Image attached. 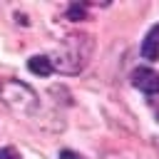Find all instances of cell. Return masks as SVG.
<instances>
[{
	"label": "cell",
	"instance_id": "6da1fadb",
	"mask_svg": "<svg viewBox=\"0 0 159 159\" xmlns=\"http://www.w3.org/2000/svg\"><path fill=\"white\" fill-rule=\"evenodd\" d=\"M92 52H94L92 35L70 32L65 40H60V45L50 55V65H52V70H57L62 75H80L87 67Z\"/></svg>",
	"mask_w": 159,
	"mask_h": 159
},
{
	"label": "cell",
	"instance_id": "7a4b0ae2",
	"mask_svg": "<svg viewBox=\"0 0 159 159\" xmlns=\"http://www.w3.org/2000/svg\"><path fill=\"white\" fill-rule=\"evenodd\" d=\"M0 99L7 109H12L15 114H22V117H32L40 109L37 92L20 80H0Z\"/></svg>",
	"mask_w": 159,
	"mask_h": 159
},
{
	"label": "cell",
	"instance_id": "3957f363",
	"mask_svg": "<svg viewBox=\"0 0 159 159\" xmlns=\"http://www.w3.org/2000/svg\"><path fill=\"white\" fill-rule=\"evenodd\" d=\"M132 84L144 94H159V72L152 67H137L132 72Z\"/></svg>",
	"mask_w": 159,
	"mask_h": 159
},
{
	"label": "cell",
	"instance_id": "277c9868",
	"mask_svg": "<svg viewBox=\"0 0 159 159\" xmlns=\"http://www.w3.org/2000/svg\"><path fill=\"white\" fill-rule=\"evenodd\" d=\"M142 57L144 60H159V25H152L142 42Z\"/></svg>",
	"mask_w": 159,
	"mask_h": 159
},
{
	"label": "cell",
	"instance_id": "5b68a950",
	"mask_svg": "<svg viewBox=\"0 0 159 159\" xmlns=\"http://www.w3.org/2000/svg\"><path fill=\"white\" fill-rule=\"evenodd\" d=\"M27 67L32 75H40V77H47L52 72V65H50V57L47 55H32L27 60Z\"/></svg>",
	"mask_w": 159,
	"mask_h": 159
},
{
	"label": "cell",
	"instance_id": "8992f818",
	"mask_svg": "<svg viewBox=\"0 0 159 159\" xmlns=\"http://www.w3.org/2000/svg\"><path fill=\"white\" fill-rule=\"evenodd\" d=\"M67 17H70V20H75V22H80V20H84V17H87V7L75 2V5H70V10H67Z\"/></svg>",
	"mask_w": 159,
	"mask_h": 159
},
{
	"label": "cell",
	"instance_id": "52a82bcc",
	"mask_svg": "<svg viewBox=\"0 0 159 159\" xmlns=\"http://www.w3.org/2000/svg\"><path fill=\"white\" fill-rule=\"evenodd\" d=\"M0 159H20V154H17L12 147H2V149H0Z\"/></svg>",
	"mask_w": 159,
	"mask_h": 159
},
{
	"label": "cell",
	"instance_id": "ba28073f",
	"mask_svg": "<svg viewBox=\"0 0 159 159\" xmlns=\"http://www.w3.org/2000/svg\"><path fill=\"white\" fill-rule=\"evenodd\" d=\"M60 159H84V157H80V154L72 152V149H62V152H60Z\"/></svg>",
	"mask_w": 159,
	"mask_h": 159
},
{
	"label": "cell",
	"instance_id": "9c48e42d",
	"mask_svg": "<svg viewBox=\"0 0 159 159\" xmlns=\"http://www.w3.org/2000/svg\"><path fill=\"white\" fill-rule=\"evenodd\" d=\"M157 144H159V139H157Z\"/></svg>",
	"mask_w": 159,
	"mask_h": 159
}]
</instances>
